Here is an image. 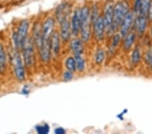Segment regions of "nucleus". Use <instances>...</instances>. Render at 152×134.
Here are the masks:
<instances>
[{"label":"nucleus","instance_id":"1","mask_svg":"<svg viewBox=\"0 0 152 134\" xmlns=\"http://www.w3.org/2000/svg\"><path fill=\"white\" fill-rule=\"evenodd\" d=\"M130 10H131V4L128 0H120L114 3L113 23L111 28L107 32L106 36L111 37L114 33L118 31L121 22Z\"/></svg>","mask_w":152,"mask_h":134},{"label":"nucleus","instance_id":"2","mask_svg":"<svg viewBox=\"0 0 152 134\" xmlns=\"http://www.w3.org/2000/svg\"><path fill=\"white\" fill-rule=\"evenodd\" d=\"M79 16L81 21L80 34L83 43H88L91 39L92 24L90 19V6L85 5L79 8Z\"/></svg>","mask_w":152,"mask_h":134},{"label":"nucleus","instance_id":"3","mask_svg":"<svg viewBox=\"0 0 152 134\" xmlns=\"http://www.w3.org/2000/svg\"><path fill=\"white\" fill-rule=\"evenodd\" d=\"M23 51V59L26 66L30 67L35 62V54L34 50V41L32 38L27 37L22 47Z\"/></svg>","mask_w":152,"mask_h":134},{"label":"nucleus","instance_id":"4","mask_svg":"<svg viewBox=\"0 0 152 134\" xmlns=\"http://www.w3.org/2000/svg\"><path fill=\"white\" fill-rule=\"evenodd\" d=\"M28 28H29L28 21L27 20H23L20 23L18 31L14 33L13 40L16 50L19 48L22 49L25 39L27 37Z\"/></svg>","mask_w":152,"mask_h":134},{"label":"nucleus","instance_id":"5","mask_svg":"<svg viewBox=\"0 0 152 134\" xmlns=\"http://www.w3.org/2000/svg\"><path fill=\"white\" fill-rule=\"evenodd\" d=\"M92 34L97 41L101 42L106 37V29L102 14H101L92 24Z\"/></svg>","mask_w":152,"mask_h":134},{"label":"nucleus","instance_id":"6","mask_svg":"<svg viewBox=\"0 0 152 134\" xmlns=\"http://www.w3.org/2000/svg\"><path fill=\"white\" fill-rule=\"evenodd\" d=\"M114 1L113 0H107L105 2L102 10V16L104 19L105 25H106V33L111 28L113 23L114 16Z\"/></svg>","mask_w":152,"mask_h":134},{"label":"nucleus","instance_id":"7","mask_svg":"<svg viewBox=\"0 0 152 134\" xmlns=\"http://www.w3.org/2000/svg\"><path fill=\"white\" fill-rule=\"evenodd\" d=\"M152 0H135L132 10L135 15L146 16L148 18Z\"/></svg>","mask_w":152,"mask_h":134},{"label":"nucleus","instance_id":"8","mask_svg":"<svg viewBox=\"0 0 152 134\" xmlns=\"http://www.w3.org/2000/svg\"><path fill=\"white\" fill-rule=\"evenodd\" d=\"M148 23H149V19L146 16L135 15L132 30L136 33L137 37H141L144 35L145 32L147 31Z\"/></svg>","mask_w":152,"mask_h":134},{"label":"nucleus","instance_id":"9","mask_svg":"<svg viewBox=\"0 0 152 134\" xmlns=\"http://www.w3.org/2000/svg\"><path fill=\"white\" fill-rule=\"evenodd\" d=\"M135 17V14L131 10L126 14V16H124V19L121 22L118 31L120 33V35H122V38L125 37L128 33L133 29Z\"/></svg>","mask_w":152,"mask_h":134},{"label":"nucleus","instance_id":"10","mask_svg":"<svg viewBox=\"0 0 152 134\" xmlns=\"http://www.w3.org/2000/svg\"><path fill=\"white\" fill-rule=\"evenodd\" d=\"M72 10V5L68 2L61 3L56 9L55 15L56 21L59 24L68 19Z\"/></svg>","mask_w":152,"mask_h":134},{"label":"nucleus","instance_id":"11","mask_svg":"<svg viewBox=\"0 0 152 134\" xmlns=\"http://www.w3.org/2000/svg\"><path fill=\"white\" fill-rule=\"evenodd\" d=\"M14 73L17 79L20 81H23L25 79V72L21 56L19 52H16L14 56Z\"/></svg>","mask_w":152,"mask_h":134},{"label":"nucleus","instance_id":"12","mask_svg":"<svg viewBox=\"0 0 152 134\" xmlns=\"http://www.w3.org/2000/svg\"><path fill=\"white\" fill-rule=\"evenodd\" d=\"M42 27L43 40H50L51 37L54 32L55 29V20L53 18L49 17L41 25Z\"/></svg>","mask_w":152,"mask_h":134},{"label":"nucleus","instance_id":"13","mask_svg":"<svg viewBox=\"0 0 152 134\" xmlns=\"http://www.w3.org/2000/svg\"><path fill=\"white\" fill-rule=\"evenodd\" d=\"M60 25V31H59V35H60L61 41L63 43H68L70 41L71 36L72 35L70 27V22L68 19L63 21L59 24Z\"/></svg>","mask_w":152,"mask_h":134},{"label":"nucleus","instance_id":"14","mask_svg":"<svg viewBox=\"0 0 152 134\" xmlns=\"http://www.w3.org/2000/svg\"><path fill=\"white\" fill-rule=\"evenodd\" d=\"M70 27L72 35L78 37L80 34L81 29V21L79 16V8L75 9L72 14L71 20H70Z\"/></svg>","mask_w":152,"mask_h":134},{"label":"nucleus","instance_id":"15","mask_svg":"<svg viewBox=\"0 0 152 134\" xmlns=\"http://www.w3.org/2000/svg\"><path fill=\"white\" fill-rule=\"evenodd\" d=\"M61 38L59 33L57 31H54L50 39V47L52 54L57 56L60 52Z\"/></svg>","mask_w":152,"mask_h":134},{"label":"nucleus","instance_id":"16","mask_svg":"<svg viewBox=\"0 0 152 134\" xmlns=\"http://www.w3.org/2000/svg\"><path fill=\"white\" fill-rule=\"evenodd\" d=\"M39 55L43 62L48 63L50 61L52 51L50 47V40H43L42 44L39 49Z\"/></svg>","mask_w":152,"mask_h":134},{"label":"nucleus","instance_id":"17","mask_svg":"<svg viewBox=\"0 0 152 134\" xmlns=\"http://www.w3.org/2000/svg\"><path fill=\"white\" fill-rule=\"evenodd\" d=\"M137 35L136 33L131 30L125 37L122 38V48L124 51L128 52L131 50L136 41Z\"/></svg>","mask_w":152,"mask_h":134},{"label":"nucleus","instance_id":"18","mask_svg":"<svg viewBox=\"0 0 152 134\" xmlns=\"http://www.w3.org/2000/svg\"><path fill=\"white\" fill-rule=\"evenodd\" d=\"M32 40L34 41V44L38 49L40 48L42 44L43 41V34H42V27L41 24L37 23L34 25L32 29Z\"/></svg>","mask_w":152,"mask_h":134},{"label":"nucleus","instance_id":"19","mask_svg":"<svg viewBox=\"0 0 152 134\" xmlns=\"http://www.w3.org/2000/svg\"><path fill=\"white\" fill-rule=\"evenodd\" d=\"M83 41L81 40V38L75 37V38L71 39L70 42V48L75 55H82L84 51V46H83Z\"/></svg>","mask_w":152,"mask_h":134},{"label":"nucleus","instance_id":"20","mask_svg":"<svg viewBox=\"0 0 152 134\" xmlns=\"http://www.w3.org/2000/svg\"><path fill=\"white\" fill-rule=\"evenodd\" d=\"M131 60L132 64L135 66L140 63L141 60V47L139 45H137L133 48L131 53Z\"/></svg>","mask_w":152,"mask_h":134},{"label":"nucleus","instance_id":"21","mask_svg":"<svg viewBox=\"0 0 152 134\" xmlns=\"http://www.w3.org/2000/svg\"><path fill=\"white\" fill-rule=\"evenodd\" d=\"M106 58V52L103 48H99L97 49L94 55V61L97 65H101L104 62V60Z\"/></svg>","mask_w":152,"mask_h":134},{"label":"nucleus","instance_id":"22","mask_svg":"<svg viewBox=\"0 0 152 134\" xmlns=\"http://www.w3.org/2000/svg\"><path fill=\"white\" fill-rule=\"evenodd\" d=\"M76 60V67L77 70L79 72H83L85 70L86 62L85 60L82 55H75L74 56Z\"/></svg>","mask_w":152,"mask_h":134},{"label":"nucleus","instance_id":"23","mask_svg":"<svg viewBox=\"0 0 152 134\" xmlns=\"http://www.w3.org/2000/svg\"><path fill=\"white\" fill-rule=\"evenodd\" d=\"M101 14L100 12V8L98 3H94L90 7V19H91V24Z\"/></svg>","mask_w":152,"mask_h":134},{"label":"nucleus","instance_id":"24","mask_svg":"<svg viewBox=\"0 0 152 134\" xmlns=\"http://www.w3.org/2000/svg\"><path fill=\"white\" fill-rule=\"evenodd\" d=\"M122 37L120 35L119 31H118L111 36V45L110 47L112 50H114L117 47H118L120 43L122 42Z\"/></svg>","mask_w":152,"mask_h":134},{"label":"nucleus","instance_id":"25","mask_svg":"<svg viewBox=\"0 0 152 134\" xmlns=\"http://www.w3.org/2000/svg\"><path fill=\"white\" fill-rule=\"evenodd\" d=\"M6 66V56L2 44L0 43V73L4 72Z\"/></svg>","mask_w":152,"mask_h":134},{"label":"nucleus","instance_id":"26","mask_svg":"<svg viewBox=\"0 0 152 134\" xmlns=\"http://www.w3.org/2000/svg\"><path fill=\"white\" fill-rule=\"evenodd\" d=\"M65 66L68 70L72 72H75L77 70L76 67V60L75 57L69 56L68 57L65 61Z\"/></svg>","mask_w":152,"mask_h":134},{"label":"nucleus","instance_id":"27","mask_svg":"<svg viewBox=\"0 0 152 134\" xmlns=\"http://www.w3.org/2000/svg\"><path fill=\"white\" fill-rule=\"evenodd\" d=\"M36 131L39 134H48L50 131V127L48 124L37 125L35 127Z\"/></svg>","mask_w":152,"mask_h":134},{"label":"nucleus","instance_id":"28","mask_svg":"<svg viewBox=\"0 0 152 134\" xmlns=\"http://www.w3.org/2000/svg\"><path fill=\"white\" fill-rule=\"evenodd\" d=\"M145 59L146 62L147 64L150 66V68L152 69V46L150 50L148 51L145 54Z\"/></svg>","mask_w":152,"mask_h":134},{"label":"nucleus","instance_id":"29","mask_svg":"<svg viewBox=\"0 0 152 134\" xmlns=\"http://www.w3.org/2000/svg\"><path fill=\"white\" fill-rule=\"evenodd\" d=\"M73 72L67 70L66 71H65L64 74H63V79H64L65 81H69L72 80V78H73Z\"/></svg>","mask_w":152,"mask_h":134},{"label":"nucleus","instance_id":"30","mask_svg":"<svg viewBox=\"0 0 152 134\" xmlns=\"http://www.w3.org/2000/svg\"><path fill=\"white\" fill-rule=\"evenodd\" d=\"M127 113H128V110L127 109H124L122 112H121L120 113H119L118 115L116 116V117L118 119H120V120H123V119H124V115H126V114Z\"/></svg>","mask_w":152,"mask_h":134},{"label":"nucleus","instance_id":"31","mask_svg":"<svg viewBox=\"0 0 152 134\" xmlns=\"http://www.w3.org/2000/svg\"><path fill=\"white\" fill-rule=\"evenodd\" d=\"M55 132L56 134H64L66 133V131H65L64 129H63L62 127H57L55 129Z\"/></svg>","mask_w":152,"mask_h":134},{"label":"nucleus","instance_id":"32","mask_svg":"<svg viewBox=\"0 0 152 134\" xmlns=\"http://www.w3.org/2000/svg\"><path fill=\"white\" fill-rule=\"evenodd\" d=\"M149 34H150V37L152 39V26L150 27V30H149Z\"/></svg>","mask_w":152,"mask_h":134}]
</instances>
